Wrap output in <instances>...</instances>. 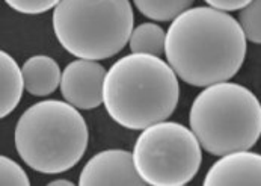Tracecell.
Listing matches in <instances>:
<instances>
[{
  "label": "cell",
  "mask_w": 261,
  "mask_h": 186,
  "mask_svg": "<svg viewBox=\"0 0 261 186\" xmlns=\"http://www.w3.org/2000/svg\"><path fill=\"white\" fill-rule=\"evenodd\" d=\"M89 132L85 118L68 102L42 100L21 113L14 143L23 162L42 174L71 170L83 157Z\"/></svg>",
  "instance_id": "3957f363"
},
{
  "label": "cell",
  "mask_w": 261,
  "mask_h": 186,
  "mask_svg": "<svg viewBox=\"0 0 261 186\" xmlns=\"http://www.w3.org/2000/svg\"><path fill=\"white\" fill-rule=\"evenodd\" d=\"M80 186H144L147 182L139 176L133 153L127 150H105L92 156L83 167Z\"/></svg>",
  "instance_id": "ba28073f"
},
{
  "label": "cell",
  "mask_w": 261,
  "mask_h": 186,
  "mask_svg": "<svg viewBox=\"0 0 261 186\" xmlns=\"http://www.w3.org/2000/svg\"><path fill=\"white\" fill-rule=\"evenodd\" d=\"M239 23L248 41L261 44V0H252L239 12Z\"/></svg>",
  "instance_id": "5bb4252c"
},
{
  "label": "cell",
  "mask_w": 261,
  "mask_h": 186,
  "mask_svg": "<svg viewBox=\"0 0 261 186\" xmlns=\"http://www.w3.org/2000/svg\"><path fill=\"white\" fill-rule=\"evenodd\" d=\"M166 32L155 23H142L133 29L128 41L132 53L162 56L165 53Z\"/></svg>",
  "instance_id": "7c38bea8"
},
{
  "label": "cell",
  "mask_w": 261,
  "mask_h": 186,
  "mask_svg": "<svg viewBox=\"0 0 261 186\" xmlns=\"http://www.w3.org/2000/svg\"><path fill=\"white\" fill-rule=\"evenodd\" d=\"M208 6L219 9V11H237V9H243L246 5H249L252 0H204Z\"/></svg>",
  "instance_id": "e0dca14e"
},
{
  "label": "cell",
  "mask_w": 261,
  "mask_h": 186,
  "mask_svg": "<svg viewBox=\"0 0 261 186\" xmlns=\"http://www.w3.org/2000/svg\"><path fill=\"white\" fill-rule=\"evenodd\" d=\"M165 56L175 75L205 88L239 73L246 56L245 32L232 15L212 6L189 8L171 21Z\"/></svg>",
  "instance_id": "6da1fadb"
},
{
  "label": "cell",
  "mask_w": 261,
  "mask_h": 186,
  "mask_svg": "<svg viewBox=\"0 0 261 186\" xmlns=\"http://www.w3.org/2000/svg\"><path fill=\"white\" fill-rule=\"evenodd\" d=\"M201 149L192 129L165 120L142 130L133 147V159L147 185L183 186L199 171Z\"/></svg>",
  "instance_id": "8992f818"
},
{
  "label": "cell",
  "mask_w": 261,
  "mask_h": 186,
  "mask_svg": "<svg viewBox=\"0 0 261 186\" xmlns=\"http://www.w3.org/2000/svg\"><path fill=\"white\" fill-rule=\"evenodd\" d=\"M189 124L201 147L213 156L249 150L261 136V103L246 86L219 82L195 97Z\"/></svg>",
  "instance_id": "277c9868"
},
{
  "label": "cell",
  "mask_w": 261,
  "mask_h": 186,
  "mask_svg": "<svg viewBox=\"0 0 261 186\" xmlns=\"http://www.w3.org/2000/svg\"><path fill=\"white\" fill-rule=\"evenodd\" d=\"M48 186H74V183L70 182V180H67V179H61V180H53V182H50Z\"/></svg>",
  "instance_id": "ac0fdd59"
},
{
  "label": "cell",
  "mask_w": 261,
  "mask_h": 186,
  "mask_svg": "<svg viewBox=\"0 0 261 186\" xmlns=\"http://www.w3.org/2000/svg\"><path fill=\"white\" fill-rule=\"evenodd\" d=\"M5 2L9 8H12L17 12L37 15L56 8L61 0H5Z\"/></svg>",
  "instance_id": "2e32d148"
},
{
  "label": "cell",
  "mask_w": 261,
  "mask_h": 186,
  "mask_svg": "<svg viewBox=\"0 0 261 186\" xmlns=\"http://www.w3.org/2000/svg\"><path fill=\"white\" fill-rule=\"evenodd\" d=\"M24 79L21 68L15 59L6 53L0 52V117L5 118L14 111L23 96Z\"/></svg>",
  "instance_id": "8fae6325"
},
{
  "label": "cell",
  "mask_w": 261,
  "mask_h": 186,
  "mask_svg": "<svg viewBox=\"0 0 261 186\" xmlns=\"http://www.w3.org/2000/svg\"><path fill=\"white\" fill-rule=\"evenodd\" d=\"M0 185L29 186L31 180L26 171L15 160L6 156H0Z\"/></svg>",
  "instance_id": "9a60e30c"
},
{
  "label": "cell",
  "mask_w": 261,
  "mask_h": 186,
  "mask_svg": "<svg viewBox=\"0 0 261 186\" xmlns=\"http://www.w3.org/2000/svg\"><path fill=\"white\" fill-rule=\"evenodd\" d=\"M180 99L178 76L159 56L130 53L108 70L103 105L115 123L144 130L168 120Z\"/></svg>",
  "instance_id": "7a4b0ae2"
},
{
  "label": "cell",
  "mask_w": 261,
  "mask_h": 186,
  "mask_svg": "<svg viewBox=\"0 0 261 186\" xmlns=\"http://www.w3.org/2000/svg\"><path fill=\"white\" fill-rule=\"evenodd\" d=\"M204 186L261 185V154L239 150L221 156L205 174Z\"/></svg>",
  "instance_id": "9c48e42d"
},
{
  "label": "cell",
  "mask_w": 261,
  "mask_h": 186,
  "mask_svg": "<svg viewBox=\"0 0 261 186\" xmlns=\"http://www.w3.org/2000/svg\"><path fill=\"white\" fill-rule=\"evenodd\" d=\"M21 73L26 91L35 97L50 96L58 89V86H61V68L50 56L37 55L26 59L21 67Z\"/></svg>",
  "instance_id": "30bf717a"
},
{
  "label": "cell",
  "mask_w": 261,
  "mask_h": 186,
  "mask_svg": "<svg viewBox=\"0 0 261 186\" xmlns=\"http://www.w3.org/2000/svg\"><path fill=\"white\" fill-rule=\"evenodd\" d=\"M128 0H61L53 11L59 44L75 58L101 61L119 53L133 32Z\"/></svg>",
  "instance_id": "5b68a950"
},
{
  "label": "cell",
  "mask_w": 261,
  "mask_h": 186,
  "mask_svg": "<svg viewBox=\"0 0 261 186\" xmlns=\"http://www.w3.org/2000/svg\"><path fill=\"white\" fill-rule=\"evenodd\" d=\"M195 0H133L142 15L154 21H172L187 11Z\"/></svg>",
  "instance_id": "4fadbf2b"
},
{
  "label": "cell",
  "mask_w": 261,
  "mask_h": 186,
  "mask_svg": "<svg viewBox=\"0 0 261 186\" xmlns=\"http://www.w3.org/2000/svg\"><path fill=\"white\" fill-rule=\"evenodd\" d=\"M106 68L97 61L75 59L62 72L61 94L77 109L89 111L103 103Z\"/></svg>",
  "instance_id": "52a82bcc"
}]
</instances>
